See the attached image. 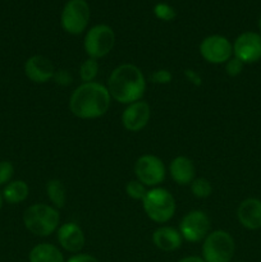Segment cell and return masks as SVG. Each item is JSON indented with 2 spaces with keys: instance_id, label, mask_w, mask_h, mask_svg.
<instances>
[{
  "instance_id": "cell-1",
  "label": "cell",
  "mask_w": 261,
  "mask_h": 262,
  "mask_svg": "<svg viewBox=\"0 0 261 262\" xmlns=\"http://www.w3.org/2000/svg\"><path fill=\"white\" fill-rule=\"evenodd\" d=\"M112 96L106 86L99 82L82 83L69 97V110L79 119H97L107 113Z\"/></svg>"
},
{
  "instance_id": "cell-2",
  "label": "cell",
  "mask_w": 261,
  "mask_h": 262,
  "mask_svg": "<svg viewBox=\"0 0 261 262\" xmlns=\"http://www.w3.org/2000/svg\"><path fill=\"white\" fill-rule=\"evenodd\" d=\"M107 90L115 101L129 105L140 101L146 91V79L142 71L135 64H120L110 73Z\"/></svg>"
},
{
  "instance_id": "cell-3",
  "label": "cell",
  "mask_w": 261,
  "mask_h": 262,
  "mask_svg": "<svg viewBox=\"0 0 261 262\" xmlns=\"http://www.w3.org/2000/svg\"><path fill=\"white\" fill-rule=\"evenodd\" d=\"M26 229L37 237H49L56 232L60 224L58 209L45 204H35L27 207L23 214Z\"/></svg>"
},
{
  "instance_id": "cell-4",
  "label": "cell",
  "mask_w": 261,
  "mask_h": 262,
  "mask_svg": "<svg viewBox=\"0 0 261 262\" xmlns=\"http://www.w3.org/2000/svg\"><path fill=\"white\" fill-rule=\"evenodd\" d=\"M143 210L148 219L158 224L168 223L176 214V200L165 188L155 187L147 191L142 200Z\"/></svg>"
},
{
  "instance_id": "cell-5",
  "label": "cell",
  "mask_w": 261,
  "mask_h": 262,
  "mask_svg": "<svg viewBox=\"0 0 261 262\" xmlns=\"http://www.w3.org/2000/svg\"><path fill=\"white\" fill-rule=\"evenodd\" d=\"M234 251V239L222 229L209 233L202 243V258L205 262H230Z\"/></svg>"
},
{
  "instance_id": "cell-6",
  "label": "cell",
  "mask_w": 261,
  "mask_h": 262,
  "mask_svg": "<svg viewBox=\"0 0 261 262\" xmlns=\"http://www.w3.org/2000/svg\"><path fill=\"white\" fill-rule=\"evenodd\" d=\"M90 17L91 10L86 0H69L61 10V28L69 35H81L89 26Z\"/></svg>"
},
{
  "instance_id": "cell-7",
  "label": "cell",
  "mask_w": 261,
  "mask_h": 262,
  "mask_svg": "<svg viewBox=\"0 0 261 262\" xmlns=\"http://www.w3.org/2000/svg\"><path fill=\"white\" fill-rule=\"evenodd\" d=\"M115 43V33L107 25H96L86 32L83 48L89 58L101 59L113 50Z\"/></svg>"
},
{
  "instance_id": "cell-8",
  "label": "cell",
  "mask_w": 261,
  "mask_h": 262,
  "mask_svg": "<svg viewBox=\"0 0 261 262\" xmlns=\"http://www.w3.org/2000/svg\"><path fill=\"white\" fill-rule=\"evenodd\" d=\"M135 174L137 181L141 182L143 186L155 188L164 182L166 170L160 158L146 154L136 160Z\"/></svg>"
},
{
  "instance_id": "cell-9",
  "label": "cell",
  "mask_w": 261,
  "mask_h": 262,
  "mask_svg": "<svg viewBox=\"0 0 261 262\" xmlns=\"http://www.w3.org/2000/svg\"><path fill=\"white\" fill-rule=\"evenodd\" d=\"M210 230V219L201 210H192L182 217L179 233L187 242L197 243L207 237Z\"/></svg>"
},
{
  "instance_id": "cell-10",
  "label": "cell",
  "mask_w": 261,
  "mask_h": 262,
  "mask_svg": "<svg viewBox=\"0 0 261 262\" xmlns=\"http://www.w3.org/2000/svg\"><path fill=\"white\" fill-rule=\"evenodd\" d=\"M200 54L210 64H224L233 56V45L222 35L205 37L200 43Z\"/></svg>"
},
{
  "instance_id": "cell-11",
  "label": "cell",
  "mask_w": 261,
  "mask_h": 262,
  "mask_svg": "<svg viewBox=\"0 0 261 262\" xmlns=\"http://www.w3.org/2000/svg\"><path fill=\"white\" fill-rule=\"evenodd\" d=\"M233 55L243 64L256 63L261 59V35L256 32H243L233 43Z\"/></svg>"
},
{
  "instance_id": "cell-12",
  "label": "cell",
  "mask_w": 261,
  "mask_h": 262,
  "mask_svg": "<svg viewBox=\"0 0 261 262\" xmlns=\"http://www.w3.org/2000/svg\"><path fill=\"white\" fill-rule=\"evenodd\" d=\"M150 117V105L140 100L125 107L124 112L122 113V124L129 132H140L147 125Z\"/></svg>"
},
{
  "instance_id": "cell-13",
  "label": "cell",
  "mask_w": 261,
  "mask_h": 262,
  "mask_svg": "<svg viewBox=\"0 0 261 262\" xmlns=\"http://www.w3.org/2000/svg\"><path fill=\"white\" fill-rule=\"evenodd\" d=\"M55 68L49 58L44 55H33L25 63V74L33 83H46L53 79Z\"/></svg>"
},
{
  "instance_id": "cell-14",
  "label": "cell",
  "mask_w": 261,
  "mask_h": 262,
  "mask_svg": "<svg viewBox=\"0 0 261 262\" xmlns=\"http://www.w3.org/2000/svg\"><path fill=\"white\" fill-rule=\"evenodd\" d=\"M56 239L63 250L78 253L84 246V234L78 224L71 222L61 224L56 230Z\"/></svg>"
},
{
  "instance_id": "cell-15",
  "label": "cell",
  "mask_w": 261,
  "mask_h": 262,
  "mask_svg": "<svg viewBox=\"0 0 261 262\" xmlns=\"http://www.w3.org/2000/svg\"><path fill=\"white\" fill-rule=\"evenodd\" d=\"M241 225L246 229L256 230L261 228V201L257 199H246L237 210Z\"/></svg>"
},
{
  "instance_id": "cell-16",
  "label": "cell",
  "mask_w": 261,
  "mask_h": 262,
  "mask_svg": "<svg viewBox=\"0 0 261 262\" xmlns=\"http://www.w3.org/2000/svg\"><path fill=\"white\" fill-rule=\"evenodd\" d=\"M171 179L179 186H188L193 182L196 169L193 161L187 156H177L169 165Z\"/></svg>"
},
{
  "instance_id": "cell-17",
  "label": "cell",
  "mask_w": 261,
  "mask_h": 262,
  "mask_svg": "<svg viewBox=\"0 0 261 262\" xmlns=\"http://www.w3.org/2000/svg\"><path fill=\"white\" fill-rule=\"evenodd\" d=\"M153 242L159 250L164 252H173L181 247L183 238L176 228L160 227L154 232Z\"/></svg>"
},
{
  "instance_id": "cell-18",
  "label": "cell",
  "mask_w": 261,
  "mask_h": 262,
  "mask_svg": "<svg viewBox=\"0 0 261 262\" xmlns=\"http://www.w3.org/2000/svg\"><path fill=\"white\" fill-rule=\"evenodd\" d=\"M30 262H64V257L58 247L50 243H40L31 250Z\"/></svg>"
},
{
  "instance_id": "cell-19",
  "label": "cell",
  "mask_w": 261,
  "mask_h": 262,
  "mask_svg": "<svg viewBox=\"0 0 261 262\" xmlns=\"http://www.w3.org/2000/svg\"><path fill=\"white\" fill-rule=\"evenodd\" d=\"M28 193H30V188L25 181H12L4 187V191L2 194L3 199L8 204L15 205L25 201L28 197Z\"/></svg>"
},
{
  "instance_id": "cell-20",
  "label": "cell",
  "mask_w": 261,
  "mask_h": 262,
  "mask_svg": "<svg viewBox=\"0 0 261 262\" xmlns=\"http://www.w3.org/2000/svg\"><path fill=\"white\" fill-rule=\"evenodd\" d=\"M46 194L55 209H61L67 202L66 187L59 179H51L46 183Z\"/></svg>"
},
{
  "instance_id": "cell-21",
  "label": "cell",
  "mask_w": 261,
  "mask_h": 262,
  "mask_svg": "<svg viewBox=\"0 0 261 262\" xmlns=\"http://www.w3.org/2000/svg\"><path fill=\"white\" fill-rule=\"evenodd\" d=\"M97 73H99V61H97V59H86L79 67V78L82 79L83 83L94 82L95 78L97 77Z\"/></svg>"
},
{
  "instance_id": "cell-22",
  "label": "cell",
  "mask_w": 261,
  "mask_h": 262,
  "mask_svg": "<svg viewBox=\"0 0 261 262\" xmlns=\"http://www.w3.org/2000/svg\"><path fill=\"white\" fill-rule=\"evenodd\" d=\"M191 192L197 199H207L212 193V186L206 178H194L191 183Z\"/></svg>"
},
{
  "instance_id": "cell-23",
  "label": "cell",
  "mask_w": 261,
  "mask_h": 262,
  "mask_svg": "<svg viewBox=\"0 0 261 262\" xmlns=\"http://www.w3.org/2000/svg\"><path fill=\"white\" fill-rule=\"evenodd\" d=\"M125 193L129 199L136 200V201H142L147 193V189H146V186H143L141 182L136 179V181L128 182L127 186H125Z\"/></svg>"
},
{
  "instance_id": "cell-24",
  "label": "cell",
  "mask_w": 261,
  "mask_h": 262,
  "mask_svg": "<svg viewBox=\"0 0 261 262\" xmlns=\"http://www.w3.org/2000/svg\"><path fill=\"white\" fill-rule=\"evenodd\" d=\"M154 14L158 19L164 20V22H170L176 18L177 12L171 5L166 4V3H158L154 7Z\"/></svg>"
},
{
  "instance_id": "cell-25",
  "label": "cell",
  "mask_w": 261,
  "mask_h": 262,
  "mask_svg": "<svg viewBox=\"0 0 261 262\" xmlns=\"http://www.w3.org/2000/svg\"><path fill=\"white\" fill-rule=\"evenodd\" d=\"M13 174H14V166L10 161H0V186L8 184L12 182Z\"/></svg>"
},
{
  "instance_id": "cell-26",
  "label": "cell",
  "mask_w": 261,
  "mask_h": 262,
  "mask_svg": "<svg viewBox=\"0 0 261 262\" xmlns=\"http://www.w3.org/2000/svg\"><path fill=\"white\" fill-rule=\"evenodd\" d=\"M243 66H245V64H243L240 59H237L235 56H232V58L225 63V72H227V74L229 77H237L242 73Z\"/></svg>"
},
{
  "instance_id": "cell-27",
  "label": "cell",
  "mask_w": 261,
  "mask_h": 262,
  "mask_svg": "<svg viewBox=\"0 0 261 262\" xmlns=\"http://www.w3.org/2000/svg\"><path fill=\"white\" fill-rule=\"evenodd\" d=\"M150 79L155 84H168L173 79V74L168 69H158L151 74Z\"/></svg>"
},
{
  "instance_id": "cell-28",
  "label": "cell",
  "mask_w": 261,
  "mask_h": 262,
  "mask_svg": "<svg viewBox=\"0 0 261 262\" xmlns=\"http://www.w3.org/2000/svg\"><path fill=\"white\" fill-rule=\"evenodd\" d=\"M53 79L56 84L61 87L69 86L73 82V77H72V74L67 69H58V71H55Z\"/></svg>"
},
{
  "instance_id": "cell-29",
  "label": "cell",
  "mask_w": 261,
  "mask_h": 262,
  "mask_svg": "<svg viewBox=\"0 0 261 262\" xmlns=\"http://www.w3.org/2000/svg\"><path fill=\"white\" fill-rule=\"evenodd\" d=\"M184 76H186V78L196 87L202 86L201 76H200L199 72H196L194 69H186V71H184Z\"/></svg>"
},
{
  "instance_id": "cell-30",
  "label": "cell",
  "mask_w": 261,
  "mask_h": 262,
  "mask_svg": "<svg viewBox=\"0 0 261 262\" xmlns=\"http://www.w3.org/2000/svg\"><path fill=\"white\" fill-rule=\"evenodd\" d=\"M67 262H100L96 257L91 255H87V253H77V255L69 257V260Z\"/></svg>"
},
{
  "instance_id": "cell-31",
  "label": "cell",
  "mask_w": 261,
  "mask_h": 262,
  "mask_svg": "<svg viewBox=\"0 0 261 262\" xmlns=\"http://www.w3.org/2000/svg\"><path fill=\"white\" fill-rule=\"evenodd\" d=\"M178 262H205V260L200 256H187V257L181 258Z\"/></svg>"
},
{
  "instance_id": "cell-32",
  "label": "cell",
  "mask_w": 261,
  "mask_h": 262,
  "mask_svg": "<svg viewBox=\"0 0 261 262\" xmlns=\"http://www.w3.org/2000/svg\"><path fill=\"white\" fill-rule=\"evenodd\" d=\"M2 205H3V194L0 193V209H2Z\"/></svg>"
},
{
  "instance_id": "cell-33",
  "label": "cell",
  "mask_w": 261,
  "mask_h": 262,
  "mask_svg": "<svg viewBox=\"0 0 261 262\" xmlns=\"http://www.w3.org/2000/svg\"><path fill=\"white\" fill-rule=\"evenodd\" d=\"M258 25H260V31H261V17H260V22H258Z\"/></svg>"
}]
</instances>
